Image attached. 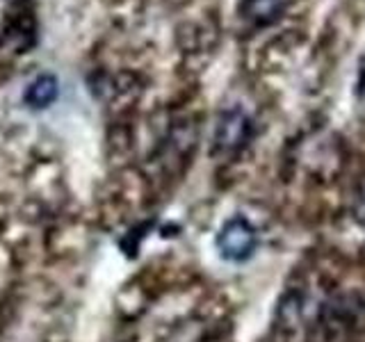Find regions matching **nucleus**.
I'll return each instance as SVG.
<instances>
[{"label": "nucleus", "mask_w": 365, "mask_h": 342, "mask_svg": "<svg viewBox=\"0 0 365 342\" xmlns=\"http://www.w3.org/2000/svg\"><path fill=\"white\" fill-rule=\"evenodd\" d=\"M55 98H57V80L53 76H39L37 80H32L26 91V100L32 108H48Z\"/></svg>", "instance_id": "4"}, {"label": "nucleus", "mask_w": 365, "mask_h": 342, "mask_svg": "<svg viewBox=\"0 0 365 342\" xmlns=\"http://www.w3.org/2000/svg\"><path fill=\"white\" fill-rule=\"evenodd\" d=\"M285 11V0H242L240 14L254 28L274 26Z\"/></svg>", "instance_id": "3"}, {"label": "nucleus", "mask_w": 365, "mask_h": 342, "mask_svg": "<svg viewBox=\"0 0 365 342\" xmlns=\"http://www.w3.org/2000/svg\"><path fill=\"white\" fill-rule=\"evenodd\" d=\"M11 3H16V0H11Z\"/></svg>", "instance_id": "5"}, {"label": "nucleus", "mask_w": 365, "mask_h": 342, "mask_svg": "<svg viewBox=\"0 0 365 342\" xmlns=\"http://www.w3.org/2000/svg\"><path fill=\"white\" fill-rule=\"evenodd\" d=\"M256 228L251 226L242 217H233L231 222H226L224 228L217 235V247H220L222 256L228 260H247L256 249Z\"/></svg>", "instance_id": "2"}, {"label": "nucleus", "mask_w": 365, "mask_h": 342, "mask_svg": "<svg viewBox=\"0 0 365 342\" xmlns=\"http://www.w3.org/2000/svg\"><path fill=\"white\" fill-rule=\"evenodd\" d=\"M251 137V119L245 110L233 108L224 112L217 121L215 137H212V151L220 155H233L240 148H245Z\"/></svg>", "instance_id": "1"}]
</instances>
